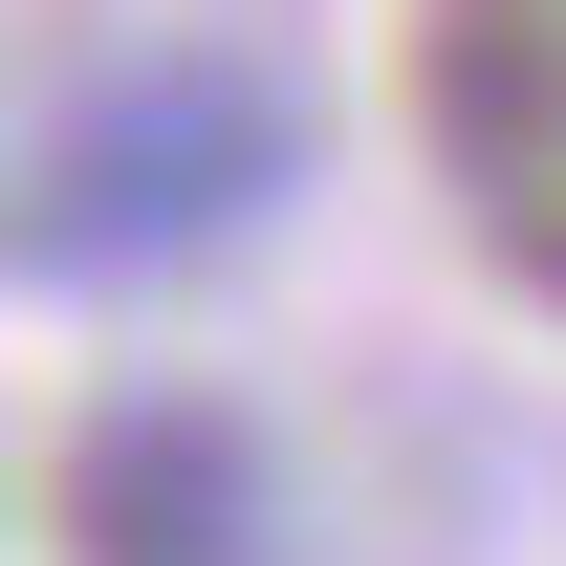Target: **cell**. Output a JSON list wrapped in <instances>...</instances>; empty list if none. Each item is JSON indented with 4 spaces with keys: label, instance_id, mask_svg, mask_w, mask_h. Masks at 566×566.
Masks as SVG:
<instances>
[{
    "label": "cell",
    "instance_id": "cell-1",
    "mask_svg": "<svg viewBox=\"0 0 566 566\" xmlns=\"http://www.w3.org/2000/svg\"><path fill=\"white\" fill-rule=\"evenodd\" d=\"M262 197H283V109H262L240 66H153V87H109V109L44 153L22 262H66V283H153V262H197V240H240Z\"/></svg>",
    "mask_w": 566,
    "mask_h": 566
},
{
    "label": "cell",
    "instance_id": "cell-2",
    "mask_svg": "<svg viewBox=\"0 0 566 566\" xmlns=\"http://www.w3.org/2000/svg\"><path fill=\"white\" fill-rule=\"evenodd\" d=\"M66 566H283V480L240 392H109L66 436Z\"/></svg>",
    "mask_w": 566,
    "mask_h": 566
},
{
    "label": "cell",
    "instance_id": "cell-3",
    "mask_svg": "<svg viewBox=\"0 0 566 566\" xmlns=\"http://www.w3.org/2000/svg\"><path fill=\"white\" fill-rule=\"evenodd\" d=\"M415 109L458 153L480 240L566 305V0H436L415 22Z\"/></svg>",
    "mask_w": 566,
    "mask_h": 566
}]
</instances>
